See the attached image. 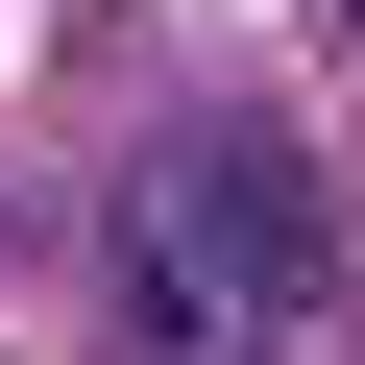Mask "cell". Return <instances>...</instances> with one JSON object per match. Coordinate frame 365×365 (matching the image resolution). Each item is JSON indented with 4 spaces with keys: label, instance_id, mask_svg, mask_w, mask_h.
Returning a JSON list of instances; mask_svg holds the SVG:
<instances>
[{
    "label": "cell",
    "instance_id": "6da1fadb",
    "mask_svg": "<svg viewBox=\"0 0 365 365\" xmlns=\"http://www.w3.org/2000/svg\"><path fill=\"white\" fill-rule=\"evenodd\" d=\"M341 317V195H317V146L268 122H170L146 146V195L98 220V341L122 365H268Z\"/></svg>",
    "mask_w": 365,
    "mask_h": 365
},
{
    "label": "cell",
    "instance_id": "7a4b0ae2",
    "mask_svg": "<svg viewBox=\"0 0 365 365\" xmlns=\"http://www.w3.org/2000/svg\"><path fill=\"white\" fill-rule=\"evenodd\" d=\"M341 25H365V0H341Z\"/></svg>",
    "mask_w": 365,
    "mask_h": 365
}]
</instances>
